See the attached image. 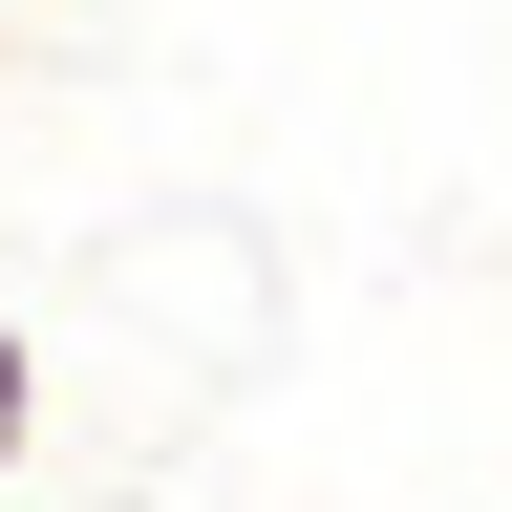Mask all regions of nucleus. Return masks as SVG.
Instances as JSON below:
<instances>
[{
	"label": "nucleus",
	"instance_id": "1",
	"mask_svg": "<svg viewBox=\"0 0 512 512\" xmlns=\"http://www.w3.org/2000/svg\"><path fill=\"white\" fill-rule=\"evenodd\" d=\"M22 448H43V342L0 320V470H22Z\"/></svg>",
	"mask_w": 512,
	"mask_h": 512
}]
</instances>
